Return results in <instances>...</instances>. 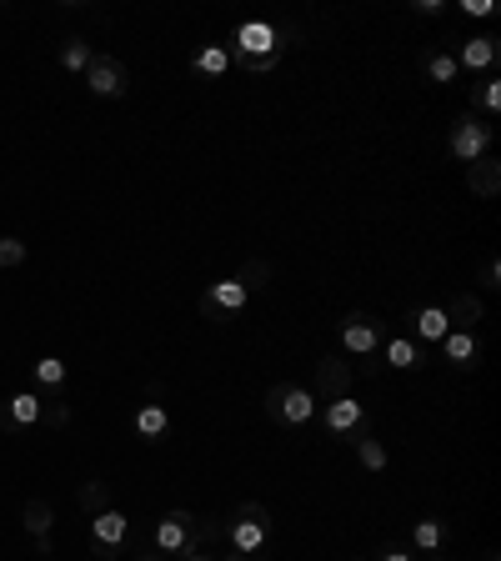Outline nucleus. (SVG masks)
Segmentation results:
<instances>
[{"label":"nucleus","instance_id":"1","mask_svg":"<svg viewBox=\"0 0 501 561\" xmlns=\"http://www.w3.org/2000/svg\"><path fill=\"white\" fill-rule=\"evenodd\" d=\"M221 536L231 541L236 556H256V551L271 541V511H266L261 501H241V506H231Z\"/></svg>","mask_w":501,"mask_h":561},{"label":"nucleus","instance_id":"2","mask_svg":"<svg viewBox=\"0 0 501 561\" xmlns=\"http://www.w3.org/2000/svg\"><path fill=\"white\" fill-rule=\"evenodd\" d=\"M266 416H271V421H281V426H291V431H301V426H311V421H316V396H311L306 386L276 381V386L266 391Z\"/></svg>","mask_w":501,"mask_h":561},{"label":"nucleus","instance_id":"3","mask_svg":"<svg viewBox=\"0 0 501 561\" xmlns=\"http://www.w3.org/2000/svg\"><path fill=\"white\" fill-rule=\"evenodd\" d=\"M381 341H386V326L371 316V311H351L346 316V326H341V351L346 356H376L381 351Z\"/></svg>","mask_w":501,"mask_h":561},{"label":"nucleus","instance_id":"4","mask_svg":"<svg viewBox=\"0 0 501 561\" xmlns=\"http://www.w3.org/2000/svg\"><path fill=\"white\" fill-rule=\"evenodd\" d=\"M126 541H131V516H126V511L106 506V511L91 516V551H96V556H121Z\"/></svg>","mask_w":501,"mask_h":561},{"label":"nucleus","instance_id":"5","mask_svg":"<svg viewBox=\"0 0 501 561\" xmlns=\"http://www.w3.org/2000/svg\"><path fill=\"white\" fill-rule=\"evenodd\" d=\"M281 31L271 26V21H246L241 31H236V41H231V51L236 56H251V61H281Z\"/></svg>","mask_w":501,"mask_h":561},{"label":"nucleus","instance_id":"6","mask_svg":"<svg viewBox=\"0 0 501 561\" xmlns=\"http://www.w3.org/2000/svg\"><path fill=\"white\" fill-rule=\"evenodd\" d=\"M446 146H451V156H456V161H466V166H471V161H481V156L491 151V121H476V116L466 111V116L451 126Z\"/></svg>","mask_w":501,"mask_h":561},{"label":"nucleus","instance_id":"7","mask_svg":"<svg viewBox=\"0 0 501 561\" xmlns=\"http://www.w3.org/2000/svg\"><path fill=\"white\" fill-rule=\"evenodd\" d=\"M351 361L341 356V351H326L321 361H316V376H311V396L316 401H336V396H351Z\"/></svg>","mask_w":501,"mask_h":561},{"label":"nucleus","instance_id":"8","mask_svg":"<svg viewBox=\"0 0 501 561\" xmlns=\"http://www.w3.org/2000/svg\"><path fill=\"white\" fill-rule=\"evenodd\" d=\"M186 546H196V516L191 511H166L151 531V551L161 556H181Z\"/></svg>","mask_w":501,"mask_h":561},{"label":"nucleus","instance_id":"9","mask_svg":"<svg viewBox=\"0 0 501 561\" xmlns=\"http://www.w3.org/2000/svg\"><path fill=\"white\" fill-rule=\"evenodd\" d=\"M246 306H251V296H246V286H241L236 276H231V281H211V286H206V296H201V316H206V321H216V326H221V321H231V316H236V311H246Z\"/></svg>","mask_w":501,"mask_h":561},{"label":"nucleus","instance_id":"10","mask_svg":"<svg viewBox=\"0 0 501 561\" xmlns=\"http://www.w3.org/2000/svg\"><path fill=\"white\" fill-rule=\"evenodd\" d=\"M86 86H91V96H101V101H121V96L131 91L126 61H116V56H96L91 71H86Z\"/></svg>","mask_w":501,"mask_h":561},{"label":"nucleus","instance_id":"11","mask_svg":"<svg viewBox=\"0 0 501 561\" xmlns=\"http://www.w3.org/2000/svg\"><path fill=\"white\" fill-rule=\"evenodd\" d=\"M321 421H326V431H331V436H351L356 426H366V411H361V401H356V396H336V401H326V406H321Z\"/></svg>","mask_w":501,"mask_h":561},{"label":"nucleus","instance_id":"12","mask_svg":"<svg viewBox=\"0 0 501 561\" xmlns=\"http://www.w3.org/2000/svg\"><path fill=\"white\" fill-rule=\"evenodd\" d=\"M21 521H26V531H31L36 551H41V556H51V551H56V541H51V526H56V511H51V501L31 496V501H26V511H21Z\"/></svg>","mask_w":501,"mask_h":561},{"label":"nucleus","instance_id":"13","mask_svg":"<svg viewBox=\"0 0 501 561\" xmlns=\"http://www.w3.org/2000/svg\"><path fill=\"white\" fill-rule=\"evenodd\" d=\"M41 411H46V396L16 391V396H6V411H0V421H6L11 431H16V426H41Z\"/></svg>","mask_w":501,"mask_h":561},{"label":"nucleus","instance_id":"14","mask_svg":"<svg viewBox=\"0 0 501 561\" xmlns=\"http://www.w3.org/2000/svg\"><path fill=\"white\" fill-rule=\"evenodd\" d=\"M496 61H501V41L496 36H471L461 46V56H456L461 71H496Z\"/></svg>","mask_w":501,"mask_h":561},{"label":"nucleus","instance_id":"15","mask_svg":"<svg viewBox=\"0 0 501 561\" xmlns=\"http://www.w3.org/2000/svg\"><path fill=\"white\" fill-rule=\"evenodd\" d=\"M466 186H471L476 201H496V191H501V161H491V156L471 161L466 166Z\"/></svg>","mask_w":501,"mask_h":561},{"label":"nucleus","instance_id":"16","mask_svg":"<svg viewBox=\"0 0 501 561\" xmlns=\"http://www.w3.org/2000/svg\"><path fill=\"white\" fill-rule=\"evenodd\" d=\"M441 356L451 361V366H476L481 361V341H476V331H446L441 336Z\"/></svg>","mask_w":501,"mask_h":561},{"label":"nucleus","instance_id":"17","mask_svg":"<svg viewBox=\"0 0 501 561\" xmlns=\"http://www.w3.org/2000/svg\"><path fill=\"white\" fill-rule=\"evenodd\" d=\"M351 441H356V456H361V466H366V471H386V466H391L386 441H381L371 426H356V431H351Z\"/></svg>","mask_w":501,"mask_h":561},{"label":"nucleus","instance_id":"18","mask_svg":"<svg viewBox=\"0 0 501 561\" xmlns=\"http://www.w3.org/2000/svg\"><path fill=\"white\" fill-rule=\"evenodd\" d=\"M441 311H446V326H451V331H476V321H481V296L461 291V296H451V306H441Z\"/></svg>","mask_w":501,"mask_h":561},{"label":"nucleus","instance_id":"19","mask_svg":"<svg viewBox=\"0 0 501 561\" xmlns=\"http://www.w3.org/2000/svg\"><path fill=\"white\" fill-rule=\"evenodd\" d=\"M421 76H426L431 86H451V81L461 76V66H456L451 51H421Z\"/></svg>","mask_w":501,"mask_h":561},{"label":"nucleus","instance_id":"20","mask_svg":"<svg viewBox=\"0 0 501 561\" xmlns=\"http://www.w3.org/2000/svg\"><path fill=\"white\" fill-rule=\"evenodd\" d=\"M411 331H416V341L441 346V336H446L451 326H446V311H441V306H421V311L411 316Z\"/></svg>","mask_w":501,"mask_h":561},{"label":"nucleus","instance_id":"21","mask_svg":"<svg viewBox=\"0 0 501 561\" xmlns=\"http://www.w3.org/2000/svg\"><path fill=\"white\" fill-rule=\"evenodd\" d=\"M166 431H171L166 406H161V401H146V406L136 411V436H141V441H161Z\"/></svg>","mask_w":501,"mask_h":561},{"label":"nucleus","instance_id":"22","mask_svg":"<svg viewBox=\"0 0 501 561\" xmlns=\"http://www.w3.org/2000/svg\"><path fill=\"white\" fill-rule=\"evenodd\" d=\"M236 281L246 286V296H261V291H271L276 271H271V261H266V256H251V261L236 271Z\"/></svg>","mask_w":501,"mask_h":561},{"label":"nucleus","instance_id":"23","mask_svg":"<svg viewBox=\"0 0 501 561\" xmlns=\"http://www.w3.org/2000/svg\"><path fill=\"white\" fill-rule=\"evenodd\" d=\"M411 546H416V551H426V556H436V551L446 546V521H436V516H421V521L411 526Z\"/></svg>","mask_w":501,"mask_h":561},{"label":"nucleus","instance_id":"24","mask_svg":"<svg viewBox=\"0 0 501 561\" xmlns=\"http://www.w3.org/2000/svg\"><path fill=\"white\" fill-rule=\"evenodd\" d=\"M61 71H71V76H86L91 71V61H96V51H91V41H81V36H71L66 46H61Z\"/></svg>","mask_w":501,"mask_h":561},{"label":"nucleus","instance_id":"25","mask_svg":"<svg viewBox=\"0 0 501 561\" xmlns=\"http://www.w3.org/2000/svg\"><path fill=\"white\" fill-rule=\"evenodd\" d=\"M381 356H386L396 371H411V366L421 361V346L406 341V336H386V341H381Z\"/></svg>","mask_w":501,"mask_h":561},{"label":"nucleus","instance_id":"26","mask_svg":"<svg viewBox=\"0 0 501 561\" xmlns=\"http://www.w3.org/2000/svg\"><path fill=\"white\" fill-rule=\"evenodd\" d=\"M196 71H201V76H226V71H231L226 46H206V51H196Z\"/></svg>","mask_w":501,"mask_h":561},{"label":"nucleus","instance_id":"27","mask_svg":"<svg viewBox=\"0 0 501 561\" xmlns=\"http://www.w3.org/2000/svg\"><path fill=\"white\" fill-rule=\"evenodd\" d=\"M36 381H41L46 391H61V386H66V361H61V356H41V361H36Z\"/></svg>","mask_w":501,"mask_h":561},{"label":"nucleus","instance_id":"28","mask_svg":"<svg viewBox=\"0 0 501 561\" xmlns=\"http://www.w3.org/2000/svg\"><path fill=\"white\" fill-rule=\"evenodd\" d=\"M106 506H111V481H86V486H81V511L96 516V511H106Z\"/></svg>","mask_w":501,"mask_h":561},{"label":"nucleus","instance_id":"29","mask_svg":"<svg viewBox=\"0 0 501 561\" xmlns=\"http://www.w3.org/2000/svg\"><path fill=\"white\" fill-rule=\"evenodd\" d=\"M26 256H31V246H26L21 236H0V271L26 266Z\"/></svg>","mask_w":501,"mask_h":561},{"label":"nucleus","instance_id":"30","mask_svg":"<svg viewBox=\"0 0 501 561\" xmlns=\"http://www.w3.org/2000/svg\"><path fill=\"white\" fill-rule=\"evenodd\" d=\"M476 106H481V116H496L501 111V81H481L476 86Z\"/></svg>","mask_w":501,"mask_h":561},{"label":"nucleus","instance_id":"31","mask_svg":"<svg viewBox=\"0 0 501 561\" xmlns=\"http://www.w3.org/2000/svg\"><path fill=\"white\" fill-rule=\"evenodd\" d=\"M41 421H46V426H71V401H61V396H46V411H41Z\"/></svg>","mask_w":501,"mask_h":561},{"label":"nucleus","instance_id":"32","mask_svg":"<svg viewBox=\"0 0 501 561\" xmlns=\"http://www.w3.org/2000/svg\"><path fill=\"white\" fill-rule=\"evenodd\" d=\"M461 11H466V16H491L496 6H491V0H461Z\"/></svg>","mask_w":501,"mask_h":561},{"label":"nucleus","instance_id":"33","mask_svg":"<svg viewBox=\"0 0 501 561\" xmlns=\"http://www.w3.org/2000/svg\"><path fill=\"white\" fill-rule=\"evenodd\" d=\"M171 561H216V556H211L206 546H186V551H181V556H171Z\"/></svg>","mask_w":501,"mask_h":561},{"label":"nucleus","instance_id":"34","mask_svg":"<svg viewBox=\"0 0 501 561\" xmlns=\"http://www.w3.org/2000/svg\"><path fill=\"white\" fill-rule=\"evenodd\" d=\"M496 276H501V266H496V261H486V266H481V286H486V291H496Z\"/></svg>","mask_w":501,"mask_h":561},{"label":"nucleus","instance_id":"35","mask_svg":"<svg viewBox=\"0 0 501 561\" xmlns=\"http://www.w3.org/2000/svg\"><path fill=\"white\" fill-rule=\"evenodd\" d=\"M411 11H416V16H441V0H416Z\"/></svg>","mask_w":501,"mask_h":561},{"label":"nucleus","instance_id":"36","mask_svg":"<svg viewBox=\"0 0 501 561\" xmlns=\"http://www.w3.org/2000/svg\"><path fill=\"white\" fill-rule=\"evenodd\" d=\"M381 561H416V556H411L406 546H386V551H381Z\"/></svg>","mask_w":501,"mask_h":561},{"label":"nucleus","instance_id":"37","mask_svg":"<svg viewBox=\"0 0 501 561\" xmlns=\"http://www.w3.org/2000/svg\"><path fill=\"white\" fill-rule=\"evenodd\" d=\"M136 561H171V556H161V551H151V546H146V551H141Z\"/></svg>","mask_w":501,"mask_h":561},{"label":"nucleus","instance_id":"38","mask_svg":"<svg viewBox=\"0 0 501 561\" xmlns=\"http://www.w3.org/2000/svg\"><path fill=\"white\" fill-rule=\"evenodd\" d=\"M476 561H501V556H496V551H491V546H486V551H481V556H476Z\"/></svg>","mask_w":501,"mask_h":561},{"label":"nucleus","instance_id":"39","mask_svg":"<svg viewBox=\"0 0 501 561\" xmlns=\"http://www.w3.org/2000/svg\"><path fill=\"white\" fill-rule=\"evenodd\" d=\"M216 561H251V556H236V551H231V556H216Z\"/></svg>","mask_w":501,"mask_h":561},{"label":"nucleus","instance_id":"40","mask_svg":"<svg viewBox=\"0 0 501 561\" xmlns=\"http://www.w3.org/2000/svg\"><path fill=\"white\" fill-rule=\"evenodd\" d=\"M431 561H441V556H431Z\"/></svg>","mask_w":501,"mask_h":561}]
</instances>
